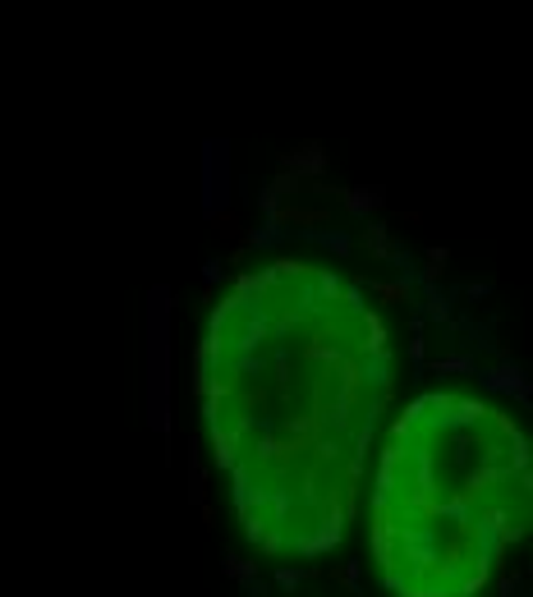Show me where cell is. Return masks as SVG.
I'll return each mask as SVG.
<instances>
[{"instance_id":"6da1fadb","label":"cell","mask_w":533,"mask_h":597,"mask_svg":"<svg viewBox=\"0 0 533 597\" xmlns=\"http://www.w3.org/2000/svg\"><path fill=\"white\" fill-rule=\"evenodd\" d=\"M198 391L249 537L331 547L391 395V336L368 298L313 262L239 276L207 322Z\"/></svg>"},{"instance_id":"7a4b0ae2","label":"cell","mask_w":533,"mask_h":597,"mask_svg":"<svg viewBox=\"0 0 533 597\" xmlns=\"http://www.w3.org/2000/svg\"><path fill=\"white\" fill-rule=\"evenodd\" d=\"M529 524L524 432L473 395H418L372 487V556L405 597H473Z\"/></svg>"}]
</instances>
